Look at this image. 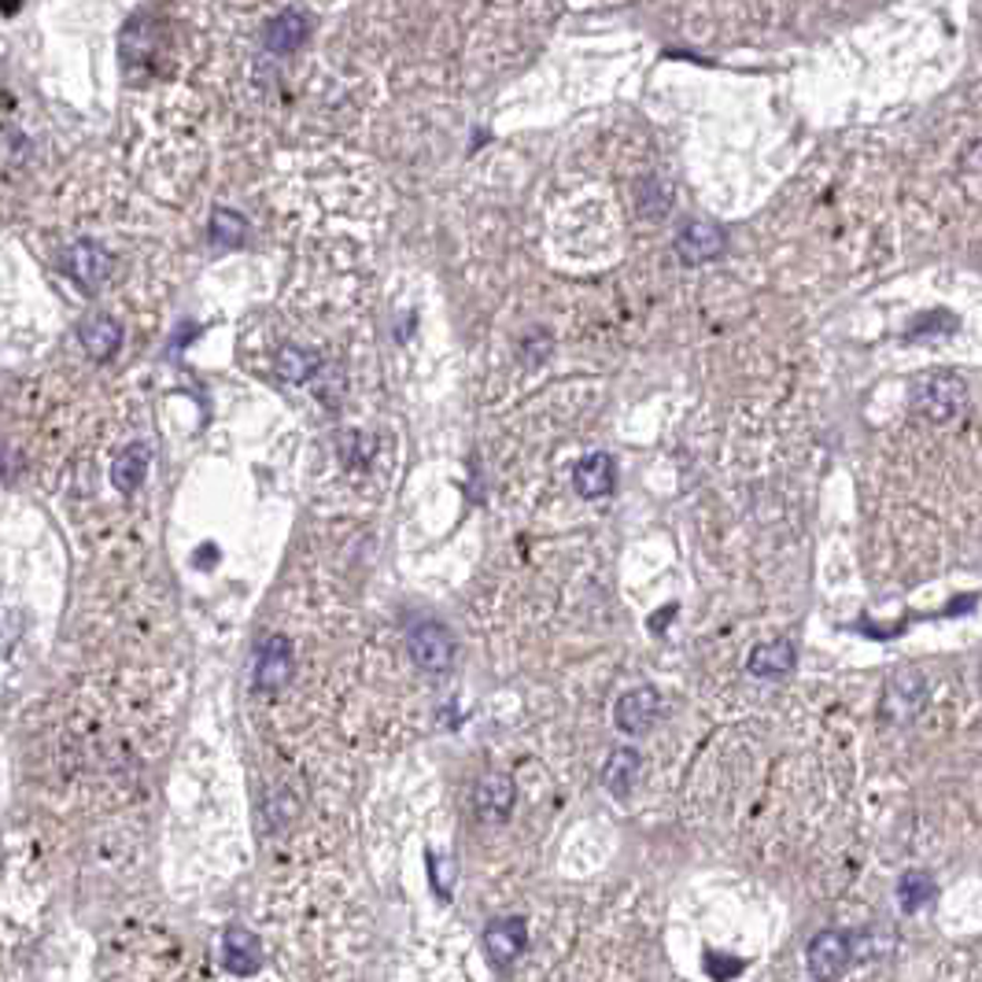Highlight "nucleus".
I'll return each mask as SVG.
<instances>
[{
  "instance_id": "nucleus-1",
  "label": "nucleus",
  "mask_w": 982,
  "mask_h": 982,
  "mask_svg": "<svg viewBox=\"0 0 982 982\" xmlns=\"http://www.w3.org/2000/svg\"><path fill=\"white\" fill-rule=\"evenodd\" d=\"M850 961H853L850 934H842V931H820L816 939L809 942L805 964H809V975H813L816 982H835L850 968Z\"/></svg>"
},
{
  "instance_id": "nucleus-8",
  "label": "nucleus",
  "mask_w": 982,
  "mask_h": 982,
  "mask_svg": "<svg viewBox=\"0 0 982 982\" xmlns=\"http://www.w3.org/2000/svg\"><path fill=\"white\" fill-rule=\"evenodd\" d=\"M961 399H964V385L956 377H934V380H928V385H920V396H916L920 410L928 414L931 421L953 418L956 407H961Z\"/></svg>"
},
{
  "instance_id": "nucleus-15",
  "label": "nucleus",
  "mask_w": 982,
  "mask_h": 982,
  "mask_svg": "<svg viewBox=\"0 0 982 982\" xmlns=\"http://www.w3.org/2000/svg\"><path fill=\"white\" fill-rule=\"evenodd\" d=\"M791 665H794L791 643H765V646H757L754 657H750V673H754V676H765V680L783 676Z\"/></svg>"
},
{
  "instance_id": "nucleus-11",
  "label": "nucleus",
  "mask_w": 982,
  "mask_h": 982,
  "mask_svg": "<svg viewBox=\"0 0 982 982\" xmlns=\"http://www.w3.org/2000/svg\"><path fill=\"white\" fill-rule=\"evenodd\" d=\"M78 340H82V348L97 358V363H108V358L122 348V329L115 318H89L78 326Z\"/></svg>"
},
{
  "instance_id": "nucleus-9",
  "label": "nucleus",
  "mask_w": 982,
  "mask_h": 982,
  "mask_svg": "<svg viewBox=\"0 0 982 982\" xmlns=\"http://www.w3.org/2000/svg\"><path fill=\"white\" fill-rule=\"evenodd\" d=\"M676 251L684 262H710L724 251V234L710 222H691L676 237Z\"/></svg>"
},
{
  "instance_id": "nucleus-18",
  "label": "nucleus",
  "mask_w": 982,
  "mask_h": 982,
  "mask_svg": "<svg viewBox=\"0 0 982 982\" xmlns=\"http://www.w3.org/2000/svg\"><path fill=\"white\" fill-rule=\"evenodd\" d=\"M931 880L928 875H920V872H909L905 880H901V894H897V901H901V909L905 912H916V909H923L931 901Z\"/></svg>"
},
{
  "instance_id": "nucleus-7",
  "label": "nucleus",
  "mask_w": 982,
  "mask_h": 982,
  "mask_svg": "<svg viewBox=\"0 0 982 982\" xmlns=\"http://www.w3.org/2000/svg\"><path fill=\"white\" fill-rule=\"evenodd\" d=\"M528 945V928L522 920H495L484 931V950L495 964H514Z\"/></svg>"
},
{
  "instance_id": "nucleus-13",
  "label": "nucleus",
  "mask_w": 982,
  "mask_h": 982,
  "mask_svg": "<svg viewBox=\"0 0 982 982\" xmlns=\"http://www.w3.org/2000/svg\"><path fill=\"white\" fill-rule=\"evenodd\" d=\"M510 809H514V783L499 776V772H495V776H484L477 787V813L484 820H503V816H510Z\"/></svg>"
},
{
  "instance_id": "nucleus-5",
  "label": "nucleus",
  "mask_w": 982,
  "mask_h": 982,
  "mask_svg": "<svg viewBox=\"0 0 982 982\" xmlns=\"http://www.w3.org/2000/svg\"><path fill=\"white\" fill-rule=\"evenodd\" d=\"M222 964H226V972L237 975V979L256 975L259 964H262V950H259L256 934L234 923V928L226 931V939H222Z\"/></svg>"
},
{
  "instance_id": "nucleus-6",
  "label": "nucleus",
  "mask_w": 982,
  "mask_h": 982,
  "mask_svg": "<svg viewBox=\"0 0 982 982\" xmlns=\"http://www.w3.org/2000/svg\"><path fill=\"white\" fill-rule=\"evenodd\" d=\"M657 710H662V698H657L654 687H635V691H628V695L617 702V724H621V732H628V735L651 732L654 721H657Z\"/></svg>"
},
{
  "instance_id": "nucleus-3",
  "label": "nucleus",
  "mask_w": 982,
  "mask_h": 982,
  "mask_svg": "<svg viewBox=\"0 0 982 982\" xmlns=\"http://www.w3.org/2000/svg\"><path fill=\"white\" fill-rule=\"evenodd\" d=\"M111 267H115L111 251L97 245V240H78V245L71 248V256H67V274H71L86 292H97V288L111 277Z\"/></svg>"
},
{
  "instance_id": "nucleus-12",
  "label": "nucleus",
  "mask_w": 982,
  "mask_h": 982,
  "mask_svg": "<svg viewBox=\"0 0 982 982\" xmlns=\"http://www.w3.org/2000/svg\"><path fill=\"white\" fill-rule=\"evenodd\" d=\"M609 488H614V462H609V455H587L576 466V492L584 499H603Z\"/></svg>"
},
{
  "instance_id": "nucleus-4",
  "label": "nucleus",
  "mask_w": 982,
  "mask_h": 982,
  "mask_svg": "<svg viewBox=\"0 0 982 982\" xmlns=\"http://www.w3.org/2000/svg\"><path fill=\"white\" fill-rule=\"evenodd\" d=\"M292 668H296L292 643H288L285 635H270L267 646H262V654H259V665H256V687L259 691L285 687L288 680H292Z\"/></svg>"
},
{
  "instance_id": "nucleus-14",
  "label": "nucleus",
  "mask_w": 982,
  "mask_h": 982,
  "mask_svg": "<svg viewBox=\"0 0 982 982\" xmlns=\"http://www.w3.org/2000/svg\"><path fill=\"white\" fill-rule=\"evenodd\" d=\"M304 38H307V22H304V16H296V11H285V16H277L267 27L270 52H292V49H299V41Z\"/></svg>"
},
{
  "instance_id": "nucleus-10",
  "label": "nucleus",
  "mask_w": 982,
  "mask_h": 982,
  "mask_svg": "<svg viewBox=\"0 0 982 982\" xmlns=\"http://www.w3.org/2000/svg\"><path fill=\"white\" fill-rule=\"evenodd\" d=\"M148 466H152V450H148V444H130L119 458H115V466H111V484H115V488H119L122 495H133V492L145 484Z\"/></svg>"
},
{
  "instance_id": "nucleus-19",
  "label": "nucleus",
  "mask_w": 982,
  "mask_h": 982,
  "mask_svg": "<svg viewBox=\"0 0 982 982\" xmlns=\"http://www.w3.org/2000/svg\"><path fill=\"white\" fill-rule=\"evenodd\" d=\"M211 229H215V240H222V245H240L245 240V218H240L237 211H229V207H218L215 218H211Z\"/></svg>"
},
{
  "instance_id": "nucleus-16",
  "label": "nucleus",
  "mask_w": 982,
  "mask_h": 982,
  "mask_svg": "<svg viewBox=\"0 0 982 982\" xmlns=\"http://www.w3.org/2000/svg\"><path fill=\"white\" fill-rule=\"evenodd\" d=\"M635 768H639L635 750H617V754L606 761V772H603V783L609 787V794L625 799V794L632 791V783H635Z\"/></svg>"
},
{
  "instance_id": "nucleus-2",
  "label": "nucleus",
  "mask_w": 982,
  "mask_h": 982,
  "mask_svg": "<svg viewBox=\"0 0 982 982\" xmlns=\"http://www.w3.org/2000/svg\"><path fill=\"white\" fill-rule=\"evenodd\" d=\"M410 657L425 673H447L455 662V639L444 625H418L410 632Z\"/></svg>"
},
{
  "instance_id": "nucleus-17",
  "label": "nucleus",
  "mask_w": 982,
  "mask_h": 982,
  "mask_svg": "<svg viewBox=\"0 0 982 982\" xmlns=\"http://www.w3.org/2000/svg\"><path fill=\"white\" fill-rule=\"evenodd\" d=\"M318 369V358L299 351V348H285L281 355H277V377L281 380H292V385H304V380L315 377Z\"/></svg>"
}]
</instances>
